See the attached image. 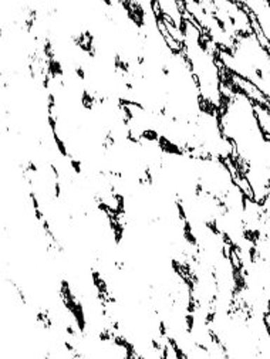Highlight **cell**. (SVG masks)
<instances>
[{
	"label": "cell",
	"mask_w": 270,
	"mask_h": 359,
	"mask_svg": "<svg viewBox=\"0 0 270 359\" xmlns=\"http://www.w3.org/2000/svg\"><path fill=\"white\" fill-rule=\"evenodd\" d=\"M257 237H264L270 241V195L262 202V220Z\"/></svg>",
	"instance_id": "277c9868"
},
{
	"label": "cell",
	"mask_w": 270,
	"mask_h": 359,
	"mask_svg": "<svg viewBox=\"0 0 270 359\" xmlns=\"http://www.w3.org/2000/svg\"><path fill=\"white\" fill-rule=\"evenodd\" d=\"M236 175L229 161L210 156H198V181L201 192L222 201L235 185Z\"/></svg>",
	"instance_id": "7a4b0ae2"
},
{
	"label": "cell",
	"mask_w": 270,
	"mask_h": 359,
	"mask_svg": "<svg viewBox=\"0 0 270 359\" xmlns=\"http://www.w3.org/2000/svg\"><path fill=\"white\" fill-rule=\"evenodd\" d=\"M266 321H267V325H269V328H270V313L266 316Z\"/></svg>",
	"instance_id": "52a82bcc"
},
{
	"label": "cell",
	"mask_w": 270,
	"mask_h": 359,
	"mask_svg": "<svg viewBox=\"0 0 270 359\" xmlns=\"http://www.w3.org/2000/svg\"><path fill=\"white\" fill-rule=\"evenodd\" d=\"M255 111L262 131L264 133L266 137L270 138V108L260 104H255Z\"/></svg>",
	"instance_id": "5b68a950"
},
{
	"label": "cell",
	"mask_w": 270,
	"mask_h": 359,
	"mask_svg": "<svg viewBox=\"0 0 270 359\" xmlns=\"http://www.w3.org/2000/svg\"><path fill=\"white\" fill-rule=\"evenodd\" d=\"M182 34V51L198 83L203 105L216 111H221L224 105V67L221 66L218 57H216L220 47L202 32V29L191 18V15L185 12V9Z\"/></svg>",
	"instance_id": "6da1fadb"
},
{
	"label": "cell",
	"mask_w": 270,
	"mask_h": 359,
	"mask_svg": "<svg viewBox=\"0 0 270 359\" xmlns=\"http://www.w3.org/2000/svg\"><path fill=\"white\" fill-rule=\"evenodd\" d=\"M156 9H158L161 16L167 18L177 27L182 29V23H184V4L156 2Z\"/></svg>",
	"instance_id": "3957f363"
},
{
	"label": "cell",
	"mask_w": 270,
	"mask_h": 359,
	"mask_svg": "<svg viewBox=\"0 0 270 359\" xmlns=\"http://www.w3.org/2000/svg\"><path fill=\"white\" fill-rule=\"evenodd\" d=\"M255 255L270 264V241L264 237H255Z\"/></svg>",
	"instance_id": "8992f818"
}]
</instances>
